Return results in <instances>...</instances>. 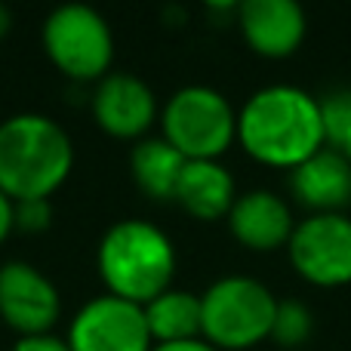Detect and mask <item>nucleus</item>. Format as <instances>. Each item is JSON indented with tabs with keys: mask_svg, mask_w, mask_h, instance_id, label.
Wrapping results in <instances>:
<instances>
[{
	"mask_svg": "<svg viewBox=\"0 0 351 351\" xmlns=\"http://www.w3.org/2000/svg\"><path fill=\"white\" fill-rule=\"evenodd\" d=\"M10 25H12V16H10V6L6 3H0V37L10 31Z\"/></svg>",
	"mask_w": 351,
	"mask_h": 351,
	"instance_id": "nucleus-23",
	"label": "nucleus"
},
{
	"mask_svg": "<svg viewBox=\"0 0 351 351\" xmlns=\"http://www.w3.org/2000/svg\"><path fill=\"white\" fill-rule=\"evenodd\" d=\"M49 219H53V206L49 200H16L12 204V225L28 234L49 228Z\"/></svg>",
	"mask_w": 351,
	"mask_h": 351,
	"instance_id": "nucleus-19",
	"label": "nucleus"
},
{
	"mask_svg": "<svg viewBox=\"0 0 351 351\" xmlns=\"http://www.w3.org/2000/svg\"><path fill=\"white\" fill-rule=\"evenodd\" d=\"M237 142L259 164L296 170L327 148L321 99L293 84L262 86L237 111Z\"/></svg>",
	"mask_w": 351,
	"mask_h": 351,
	"instance_id": "nucleus-1",
	"label": "nucleus"
},
{
	"mask_svg": "<svg viewBox=\"0 0 351 351\" xmlns=\"http://www.w3.org/2000/svg\"><path fill=\"white\" fill-rule=\"evenodd\" d=\"M142 308H145L148 333H152L154 346L200 339V296L197 293L170 287V290L154 296Z\"/></svg>",
	"mask_w": 351,
	"mask_h": 351,
	"instance_id": "nucleus-16",
	"label": "nucleus"
},
{
	"mask_svg": "<svg viewBox=\"0 0 351 351\" xmlns=\"http://www.w3.org/2000/svg\"><path fill=\"white\" fill-rule=\"evenodd\" d=\"M188 160L164 139V136H145L130 152V170L136 185L158 200L176 197V185Z\"/></svg>",
	"mask_w": 351,
	"mask_h": 351,
	"instance_id": "nucleus-15",
	"label": "nucleus"
},
{
	"mask_svg": "<svg viewBox=\"0 0 351 351\" xmlns=\"http://www.w3.org/2000/svg\"><path fill=\"white\" fill-rule=\"evenodd\" d=\"M74 167V142L59 121L22 111L0 121V191L16 200H49Z\"/></svg>",
	"mask_w": 351,
	"mask_h": 351,
	"instance_id": "nucleus-2",
	"label": "nucleus"
},
{
	"mask_svg": "<svg viewBox=\"0 0 351 351\" xmlns=\"http://www.w3.org/2000/svg\"><path fill=\"white\" fill-rule=\"evenodd\" d=\"M96 265L111 296L148 305L173 287L176 247L164 228L145 219L108 225L96 247Z\"/></svg>",
	"mask_w": 351,
	"mask_h": 351,
	"instance_id": "nucleus-3",
	"label": "nucleus"
},
{
	"mask_svg": "<svg viewBox=\"0 0 351 351\" xmlns=\"http://www.w3.org/2000/svg\"><path fill=\"white\" fill-rule=\"evenodd\" d=\"M43 49L49 62L71 80H102L114 59V34L99 10L62 3L43 22Z\"/></svg>",
	"mask_w": 351,
	"mask_h": 351,
	"instance_id": "nucleus-6",
	"label": "nucleus"
},
{
	"mask_svg": "<svg viewBox=\"0 0 351 351\" xmlns=\"http://www.w3.org/2000/svg\"><path fill=\"white\" fill-rule=\"evenodd\" d=\"M290 191L315 213H342L351 204V164L336 148H321L290 170Z\"/></svg>",
	"mask_w": 351,
	"mask_h": 351,
	"instance_id": "nucleus-13",
	"label": "nucleus"
},
{
	"mask_svg": "<svg viewBox=\"0 0 351 351\" xmlns=\"http://www.w3.org/2000/svg\"><path fill=\"white\" fill-rule=\"evenodd\" d=\"M290 265L315 287L351 284V219L346 213H315L296 222L287 243Z\"/></svg>",
	"mask_w": 351,
	"mask_h": 351,
	"instance_id": "nucleus-7",
	"label": "nucleus"
},
{
	"mask_svg": "<svg viewBox=\"0 0 351 351\" xmlns=\"http://www.w3.org/2000/svg\"><path fill=\"white\" fill-rule=\"evenodd\" d=\"M228 228L241 247L256 250V253H271L290 243L296 222L280 194L268 188H253V191L237 194L228 213Z\"/></svg>",
	"mask_w": 351,
	"mask_h": 351,
	"instance_id": "nucleus-12",
	"label": "nucleus"
},
{
	"mask_svg": "<svg viewBox=\"0 0 351 351\" xmlns=\"http://www.w3.org/2000/svg\"><path fill=\"white\" fill-rule=\"evenodd\" d=\"M62 315L56 284L37 265L10 259L0 265V317L19 336H43Z\"/></svg>",
	"mask_w": 351,
	"mask_h": 351,
	"instance_id": "nucleus-9",
	"label": "nucleus"
},
{
	"mask_svg": "<svg viewBox=\"0 0 351 351\" xmlns=\"http://www.w3.org/2000/svg\"><path fill=\"white\" fill-rule=\"evenodd\" d=\"M278 299L262 280L228 274L200 293V339L219 351H247L271 339Z\"/></svg>",
	"mask_w": 351,
	"mask_h": 351,
	"instance_id": "nucleus-4",
	"label": "nucleus"
},
{
	"mask_svg": "<svg viewBox=\"0 0 351 351\" xmlns=\"http://www.w3.org/2000/svg\"><path fill=\"white\" fill-rule=\"evenodd\" d=\"M160 127L185 160H219L237 142V111L219 90L188 84L160 108Z\"/></svg>",
	"mask_w": 351,
	"mask_h": 351,
	"instance_id": "nucleus-5",
	"label": "nucleus"
},
{
	"mask_svg": "<svg viewBox=\"0 0 351 351\" xmlns=\"http://www.w3.org/2000/svg\"><path fill=\"white\" fill-rule=\"evenodd\" d=\"M321 121L327 148L339 152L351 136V90H336L321 99Z\"/></svg>",
	"mask_w": 351,
	"mask_h": 351,
	"instance_id": "nucleus-18",
	"label": "nucleus"
},
{
	"mask_svg": "<svg viewBox=\"0 0 351 351\" xmlns=\"http://www.w3.org/2000/svg\"><path fill=\"white\" fill-rule=\"evenodd\" d=\"M152 351H219L206 339H188V342H167V346H154Z\"/></svg>",
	"mask_w": 351,
	"mask_h": 351,
	"instance_id": "nucleus-21",
	"label": "nucleus"
},
{
	"mask_svg": "<svg viewBox=\"0 0 351 351\" xmlns=\"http://www.w3.org/2000/svg\"><path fill=\"white\" fill-rule=\"evenodd\" d=\"M93 117L117 139H145L158 117L154 90L130 71H108L93 90Z\"/></svg>",
	"mask_w": 351,
	"mask_h": 351,
	"instance_id": "nucleus-10",
	"label": "nucleus"
},
{
	"mask_svg": "<svg viewBox=\"0 0 351 351\" xmlns=\"http://www.w3.org/2000/svg\"><path fill=\"white\" fill-rule=\"evenodd\" d=\"M315 330V315L305 302L299 299H278V311H274L271 324V339L280 348H299L311 339Z\"/></svg>",
	"mask_w": 351,
	"mask_h": 351,
	"instance_id": "nucleus-17",
	"label": "nucleus"
},
{
	"mask_svg": "<svg viewBox=\"0 0 351 351\" xmlns=\"http://www.w3.org/2000/svg\"><path fill=\"white\" fill-rule=\"evenodd\" d=\"M71 351H152L145 308L121 296H93L77 308L68 327Z\"/></svg>",
	"mask_w": 351,
	"mask_h": 351,
	"instance_id": "nucleus-8",
	"label": "nucleus"
},
{
	"mask_svg": "<svg viewBox=\"0 0 351 351\" xmlns=\"http://www.w3.org/2000/svg\"><path fill=\"white\" fill-rule=\"evenodd\" d=\"M173 200H179L182 210L191 213L194 219H204V222L222 216L228 219L231 206L237 200L234 176L219 160H188L179 176Z\"/></svg>",
	"mask_w": 351,
	"mask_h": 351,
	"instance_id": "nucleus-14",
	"label": "nucleus"
},
{
	"mask_svg": "<svg viewBox=\"0 0 351 351\" xmlns=\"http://www.w3.org/2000/svg\"><path fill=\"white\" fill-rule=\"evenodd\" d=\"M12 228H16V225H12V200L0 191V243L6 241V234H10Z\"/></svg>",
	"mask_w": 351,
	"mask_h": 351,
	"instance_id": "nucleus-22",
	"label": "nucleus"
},
{
	"mask_svg": "<svg viewBox=\"0 0 351 351\" xmlns=\"http://www.w3.org/2000/svg\"><path fill=\"white\" fill-rule=\"evenodd\" d=\"M10 351H71V348H68V342L59 339V336L43 333V336H19L16 346Z\"/></svg>",
	"mask_w": 351,
	"mask_h": 351,
	"instance_id": "nucleus-20",
	"label": "nucleus"
},
{
	"mask_svg": "<svg viewBox=\"0 0 351 351\" xmlns=\"http://www.w3.org/2000/svg\"><path fill=\"white\" fill-rule=\"evenodd\" d=\"M339 154H346V160H348V164H351V136H348V142H346V145H342V148H339Z\"/></svg>",
	"mask_w": 351,
	"mask_h": 351,
	"instance_id": "nucleus-24",
	"label": "nucleus"
},
{
	"mask_svg": "<svg viewBox=\"0 0 351 351\" xmlns=\"http://www.w3.org/2000/svg\"><path fill=\"white\" fill-rule=\"evenodd\" d=\"M237 25L253 53L287 59L305 40L308 19L296 0H247L237 6Z\"/></svg>",
	"mask_w": 351,
	"mask_h": 351,
	"instance_id": "nucleus-11",
	"label": "nucleus"
}]
</instances>
